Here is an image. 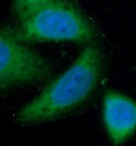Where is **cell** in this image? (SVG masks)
<instances>
[{
	"label": "cell",
	"mask_w": 136,
	"mask_h": 146,
	"mask_svg": "<svg viewBox=\"0 0 136 146\" xmlns=\"http://www.w3.org/2000/svg\"><path fill=\"white\" fill-rule=\"evenodd\" d=\"M49 0H12V12L19 21Z\"/></svg>",
	"instance_id": "5b68a950"
},
{
	"label": "cell",
	"mask_w": 136,
	"mask_h": 146,
	"mask_svg": "<svg viewBox=\"0 0 136 146\" xmlns=\"http://www.w3.org/2000/svg\"><path fill=\"white\" fill-rule=\"evenodd\" d=\"M101 117L113 145L119 146L136 133V100L115 90L102 97Z\"/></svg>",
	"instance_id": "277c9868"
},
{
	"label": "cell",
	"mask_w": 136,
	"mask_h": 146,
	"mask_svg": "<svg viewBox=\"0 0 136 146\" xmlns=\"http://www.w3.org/2000/svg\"><path fill=\"white\" fill-rule=\"evenodd\" d=\"M17 36L27 43L70 42L91 44L96 30L77 6L68 0H49L17 21Z\"/></svg>",
	"instance_id": "7a4b0ae2"
},
{
	"label": "cell",
	"mask_w": 136,
	"mask_h": 146,
	"mask_svg": "<svg viewBox=\"0 0 136 146\" xmlns=\"http://www.w3.org/2000/svg\"><path fill=\"white\" fill-rule=\"evenodd\" d=\"M102 71L101 49L96 43L88 44L66 71L17 112V122L32 126L73 111L93 94Z\"/></svg>",
	"instance_id": "6da1fadb"
},
{
	"label": "cell",
	"mask_w": 136,
	"mask_h": 146,
	"mask_svg": "<svg viewBox=\"0 0 136 146\" xmlns=\"http://www.w3.org/2000/svg\"><path fill=\"white\" fill-rule=\"evenodd\" d=\"M51 75L50 63L21 39L15 28H0V92L37 85Z\"/></svg>",
	"instance_id": "3957f363"
}]
</instances>
